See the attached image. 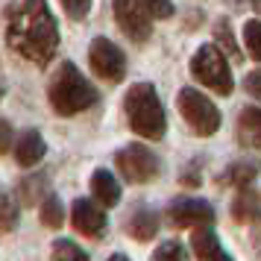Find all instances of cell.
<instances>
[{"mask_svg": "<svg viewBox=\"0 0 261 261\" xmlns=\"http://www.w3.org/2000/svg\"><path fill=\"white\" fill-rule=\"evenodd\" d=\"M126 229H129V235L135 241H150L159 232V217L150 208H135L129 217V223H126Z\"/></svg>", "mask_w": 261, "mask_h": 261, "instance_id": "14", "label": "cell"}, {"mask_svg": "<svg viewBox=\"0 0 261 261\" xmlns=\"http://www.w3.org/2000/svg\"><path fill=\"white\" fill-rule=\"evenodd\" d=\"M232 214H235V220H258L261 217V200L252 194V191H241V197L235 200V205H232Z\"/></svg>", "mask_w": 261, "mask_h": 261, "instance_id": "17", "label": "cell"}, {"mask_svg": "<svg viewBox=\"0 0 261 261\" xmlns=\"http://www.w3.org/2000/svg\"><path fill=\"white\" fill-rule=\"evenodd\" d=\"M238 138L244 147L261 150V109L258 106H247L238 118Z\"/></svg>", "mask_w": 261, "mask_h": 261, "instance_id": "12", "label": "cell"}, {"mask_svg": "<svg viewBox=\"0 0 261 261\" xmlns=\"http://www.w3.org/2000/svg\"><path fill=\"white\" fill-rule=\"evenodd\" d=\"M3 91H6V85H3V80H0V100H3Z\"/></svg>", "mask_w": 261, "mask_h": 261, "instance_id": "30", "label": "cell"}, {"mask_svg": "<svg viewBox=\"0 0 261 261\" xmlns=\"http://www.w3.org/2000/svg\"><path fill=\"white\" fill-rule=\"evenodd\" d=\"M191 247H194V252H197V258L200 261H232L229 258V252L220 247L217 235L208 232V229H200L197 235L191 238Z\"/></svg>", "mask_w": 261, "mask_h": 261, "instance_id": "13", "label": "cell"}, {"mask_svg": "<svg viewBox=\"0 0 261 261\" xmlns=\"http://www.w3.org/2000/svg\"><path fill=\"white\" fill-rule=\"evenodd\" d=\"M244 88H247L249 94L255 97V100H261V71H252L247 76V80H244Z\"/></svg>", "mask_w": 261, "mask_h": 261, "instance_id": "28", "label": "cell"}, {"mask_svg": "<svg viewBox=\"0 0 261 261\" xmlns=\"http://www.w3.org/2000/svg\"><path fill=\"white\" fill-rule=\"evenodd\" d=\"M217 38H220V44H223L235 59H241V50H238L235 38H232V33H229V27H226V21H217Z\"/></svg>", "mask_w": 261, "mask_h": 261, "instance_id": "24", "label": "cell"}, {"mask_svg": "<svg viewBox=\"0 0 261 261\" xmlns=\"http://www.w3.org/2000/svg\"><path fill=\"white\" fill-rule=\"evenodd\" d=\"M258 170H261V167L255 165V162H235V165L226 167V173L220 176V182L232 185V188L247 191V185H249L255 176H258Z\"/></svg>", "mask_w": 261, "mask_h": 261, "instance_id": "16", "label": "cell"}, {"mask_svg": "<svg viewBox=\"0 0 261 261\" xmlns=\"http://www.w3.org/2000/svg\"><path fill=\"white\" fill-rule=\"evenodd\" d=\"M244 44L249 47V56L261 62V21H247L244 24Z\"/></svg>", "mask_w": 261, "mask_h": 261, "instance_id": "21", "label": "cell"}, {"mask_svg": "<svg viewBox=\"0 0 261 261\" xmlns=\"http://www.w3.org/2000/svg\"><path fill=\"white\" fill-rule=\"evenodd\" d=\"M47 97H50V106L59 115H76V112H85V109L94 106L97 91L94 85L80 73V68L73 62H62L50 76Z\"/></svg>", "mask_w": 261, "mask_h": 261, "instance_id": "2", "label": "cell"}, {"mask_svg": "<svg viewBox=\"0 0 261 261\" xmlns=\"http://www.w3.org/2000/svg\"><path fill=\"white\" fill-rule=\"evenodd\" d=\"M38 185H47V179L44 176H33V179H27L24 185H21V197H24V202H36Z\"/></svg>", "mask_w": 261, "mask_h": 261, "instance_id": "25", "label": "cell"}, {"mask_svg": "<svg viewBox=\"0 0 261 261\" xmlns=\"http://www.w3.org/2000/svg\"><path fill=\"white\" fill-rule=\"evenodd\" d=\"M71 223L85 238H103V232H106V212H100V205H94L91 200H76L71 205Z\"/></svg>", "mask_w": 261, "mask_h": 261, "instance_id": "10", "label": "cell"}, {"mask_svg": "<svg viewBox=\"0 0 261 261\" xmlns=\"http://www.w3.org/2000/svg\"><path fill=\"white\" fill-rule=\"evenodd\" d=\"M62 9L71 15V18H85L88 9H91V3H88V0H65V3H62Z\"/></svg>", "mask_w": 261, "mask_h": 261, "instance_id": "26", "label": "cell"}, {"mask_svg": "<svg viewBox=\"0 0 261 261\" xmlns=\"http://www.w3.org/2000/svg\"><path fill=\"white\" fill-rule=\"evenodd\" d=\"M91 191H94V197L103 202V205H118V200H120L118 179L112 176L109 170H94V176H91Z\"/></svg>", "mask_w": 261, "mask_h": 261, "instance_id": "15", "label": "cell"}, {"mask_svg": "<svg viewBox=\"0 0 261 261\" xmlns=\"http://www.w3.org/2000/svg\"><path fill=\"white\" fill-rule=\"evenodd\" d=\"M41 223L50 226V229H59L62 223H65V208H62V200L56 197V194H47L44 200H41Z\"/></svg>", "mask_w": 261, "mask_h": 261, "instance_id": "18", "label": "cell"}, {"mask_svg": "<svg viewBox=\"0 0 261 261\" xmlns=\"http://www.w3.org/2000/svg\"><path fill=\"white\" fill-rule=\"evenodd\" d=\"M109 261H129V258H126V255H120V252H118V255H112Z\"/></svg>", "mask_w": 261, "mask_h": 261, "instance_id": "29", "label": "cell"}, {"mask_svg": "<svg viewBox=\"0 0 261 261\" xmlns=\"http://www.w3.org/2000/svg\"><path fill=\"white\" fill-rule=\"evenodd\" d=\"M53 261H88V252L83 247H76L73 241H65L59 238L53 244Z\"/></svg>", "mask_w": 261, "mask_h": 261, "instance_id": "19", "label": "cell"}, {"mask_svg": "<svg viewBox=\"0 0 261 261\" xmlns=\"http://www.w3.org/2000/svg\"><path fill=\"white\" fill-rule=\"evenodd\" d=\"M115 162H118V170L129 179V182H150V179L159 173V159H155V153L150 147H144V144H129V147H123Z\"/></svg>", "mask_w": 261, "mask_h": 261, "instance_id": "7", "label": "cell"}, {"mask_svg": "<svg viewBox=\"0 0 261 261\" xmlns=\"http://www.w3.org/2000/svg\"><path fill=\"white\" fill-rule=\"evenodd\" d=\"M12 141H15V132H12V126H9L6 120L0 118V155H3V153H9V147H12Z\"/></svg>", "mask_w": 261, "mask_h": 261, "instance_id": "27", "label": "cell"}, {"mask_svg": "<svg viewBox=\"0 0 261 261\" xmlns=\"http://www.w3.org/2000/svg\"><path fill=\"white\" fill-rule=\"evenodd\" d=\"M6 38H9V47L27 62L47 65L59 47V30H56V18L50 12V6L38 0H24V3L9 6Z\"/></svg>", "mask_w": 261, "mask_h": 261, "instance_id": "1", "label": "cell"}, {"mask_svg": "<svg viewBox=\"0 0 261 261\" xmlns=\"http://www.w3.org/2000/svg\"><path fill=\"white\" fill-rule=\"evenodd\" d=\"M153 261H188V249L182 247L179 241H165L162 247L155 249Z\"/></svg>", "mask_w": 261, "mask_h": 261, "instance_id": "22", "label": "cell"}, {"mask_svg": "<svg viewBox=\"0 0 261 261\" xmlns=\"http://www.w3.org/2000/svg\"><path fill=\"white\" fill-rule=\"evenodd\" d=\"M15 223H18V205L6 191H0V232L15 229Z\"/></svg>", "mask_w": 261, "mask_h": 261, "instance_id": "20", "label": "cell"}, {"mask_svg": "<svg viewBox=\"0 0 261 261\" xmlns=\"http://www.w3.org/2000/svg\"><path fill=\"white\" fill-rule=\"evenodd\" d=\"M141 6L150 18H170L173 15V3H167V0H144Z\"/></svg>", "mask_w": 261, "mask_h": 261, "instance_id": "23", "label": "cell"}, {"mask_svg": "<svg viewBox=\"0 0 261 261\" xmlns=\"http://www.w3.org/2000/svg\"><path fill=\"white\" fill-rule=\"evenodd\" d=\"M255 9H258V12H261V3H255Z\"/></svg>", "mask_w": 261, "mask_h": 261, "instance_id": "31", "label": "cell"}, {"mask_svg": "<svg viewBox=\"0 0 261 261\" xmlns=\"http://www.w3.org/2000/svg\"><path fill=\"white\" fill-rule=\"evenodd\" d=\"M123 109H126V118H129V126L135 135H141L147 141L165 138V132H167L165 106H162V100H159V94H155V88L150 83L132 85L126 91Z\"/></svg>", "mask_w": 261, "mask_h": 261, "instance_id": "3", "label": "cell"}, {"mask_svg": "<svg viewBox=\"0 0 261 261\" xmlns=\"http://www.w3.org/2000/svg\"><path fill=\"white\" fill-rule=\"evenodd\" d=\"M115 18H118L120 30L138 44L153 36V18L144 12V6L138 0H118L115 3Z\"/></svg>", "mask_w": 261, "mask_h": 261, "instance_id": "9", "label": "cell"}, {"mask_svg": "<svg viewBox=\"0 0 261 261\" xmlns=\"http://www.w3.org/2000/svg\"><path fill=\"white\" fill-rule=\"evenodd\" d=\"M191 71L205 88H212L217 94H229L232 91V73L226 65V56L220 53L217 44H202L194 59H191Z\"/></svg>", "mask_w": 261, "mask_h": 261, "instance_id": "5", "label": "cell"}, {"mask_svg": "<svg viewBox=\"0 0 261 261\" xmlns=\"http://www.w3.org/2000/svg\"><path fill=\"white\" fill-rule=\"evenodd\" d=\"M176 106L182 112V118L197 135H214L220 129V109L214 106L205 94H200L197 88H182L176 94Z\"/></svg>", "mask_w": 261, "mask_h": 261, "instance_id": "4", "label": "cell"}, {"mask_svg": "<svg viewBox=\"0 0 261 261\" xmlns=\"http://www.w3.org/2000/svg\"><path fill=\"white\" fill-rule=\"evenodd\" d=\"M44 153H47V144H44V138H41L38 129H27L15 141V159H18V165H24V167L38 165L44 159Z\"/></svg>", "mask_w": 261, "mask_h": 261, "instance_id": "11", "label": "cell"}, {"mask_svg": "<svg viewBox=\"0 0 261 261\" xmlns=\"http://www.w3.org/2000/svg\"><path fill=\"white\" fill-rule=\"evenodd\" d=\"M88 62H91V68H94L97 76H103L109 83H120L126 76V56H123V50L103 36L91 41Z\"/></svg>", "mask_w": 261, "mask_h": 261, "instance_id": "6", "label": "cell"}, {"mask_svg": "<svg viewBox=\"0 0 261 261\" xmlns=\"http://www.w3.org/2000/svg\"><path fill=\"white\" fill-rule=\"evenodd\" d=\"M167 217L179 229H197L200 232V229L214 223V208H212V202L200 200V197H182V200L170 202Z\"/></svg>", "mask_w": 261, "mask_h": 261, "instance_id": "8", "label": "cell"}]
</instances>
